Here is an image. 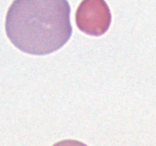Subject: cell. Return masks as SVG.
Wrapping results in <instances>:
<instances>
[{
  "instance_id": "6da1fadb",
  "label": "cell",
  "mask_w": 156,
  "mask_h": 146,
  "mask_svg": "<svg viewBox=\"0 0 156 146\" xmlns=\"http://www.w3.org/2000/svg\"><path fill=\"white\" fill-rule=\"evenodd\" d=\"M70 12L67 0H14L6 15V35L24 53L50 54L71 37Z\"/></svg>"
},
{
  "instance_id": "7a4b0ae2",
  "label": "cell",
  "mask_w": 156,
  "mask_h": 146,
  "mask_svg": "<svg viewBox=\"0 0 156 146\" xmlns=\"http://www.w3.org/2000/svg\"><path fill=\"white\" fill-rule=\"evenodd\" d=\"M111 21L112 15L105 0H82L76 12L78 28L90 36L105 34Z\"/></svg>"
}]
</instances>
